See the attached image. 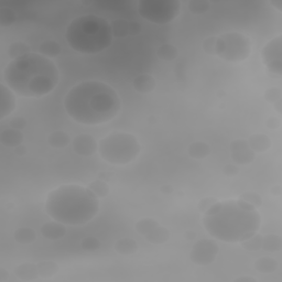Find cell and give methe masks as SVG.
<instances>
[{
	"label": "cell",
	"mask_w": 282,
	"mask_h": 282,
	"mask_svg": "<svg viewBox=\"0 0 282 282\" xmlns=\"http://www.w3.org/2000/svg\"><path fill=\"white\" fill-rule=\"evenodd\" d=\"M64 108L73 120L95 126L114 119L120 111L122 102L110 85L99 80H85L68 91Z\"/></svg>",
	"instance_id": "6da1fadb"
},
{
	"label": "cell",
	"mask_w": 282,
	"mask_h": 282,
	"mask_svg": "<svg viewBox=\"0 0 282 282\" xmlns=\"http://www.w3.org/2000/svg\"><path fill=\"white\" fill-rule=\"evenodd\" d=\"M260 224L257 209L239 198L218 200L203 217V226L209 235L224 243L246 240L258 231Z\"/></svg>",
	"instance_id": "7a4b0ae2"
},
{
	"label": "cell",
	"mask_w": 282,
	"mask_h": 282,
	"mask_svg": "<svg viewBox=\"0 0 282 282\" xmlns=\"http://www.w3.org/2000/svg\"><path fill=\"white\" fill-rule=\"evenodd\" d=\"M6 85L22 97H42L59 83V70L53 62L40 53H29L12 60L4 73Z\"/></svg>",
	"instance_id": "3957f363"
},
{
	"label": "cell",
	"mask_w": 282,
	"mask_h": 282,
	"mask_svg": "<svg viewBox=\"0 0 282 282\" xmlns=\"http://www.w3.org/2000/svg\"><path fill=\"white\" fill-rule=\"evenodd\" d=\"M45 210L53 221L78 226L91 222L98 214L99 202L89 187L66 184L48 194Z\"/></svg>",
	"instance_id": "277c9868"
},
{
	"label": "cell",
	"mask_w": 282,
	"mask_h": 282,
	"mask_svg": "<svg viewBox=\"0 0 282 282\" xmlns=\"http://www.w3.org/2000/svg\"><path fill=\"white\" fill-rule=\"evenodd\" d=\"M110 23L96 15H83L68 24L65 39L74 51L97 54L110 47L112 42Z\"/></svg>",
	"instance_id": "5b68a950"
},
{
	"label": "cell",
	"mask_w": 282,
	"mask_h": 282,
	"mask_svg": "<svg viewBox=\"0 0 282 282\" xmlns=\"http://www.w3.org/2000/svg\"><path fill=\"white\" fill-rule=\"evenodd\" d=\"M141 152L137 138L128 133H112L98 142V153L110 165L125 166L134 162Z\"/></svg>",
	"instance_id": "8992f818"
},
{
	"label": "cell",
	"mask_w": 282,
	"mask_h": 282,
	"mask_svg": "<svg viewBox=\"0 0 282 282\" xmlns=\"http://www.w3.org/2000/svg\"><path fill=\"white\" fill-rule=\"evenodd\" d=\"M180 0H140L138 12L145 20L154 24H168L180 14Z\"/></svg>",
	"instance_id": "52a82bcc"
},
{
	"label": "cell",
	"mask_w": 282,
	"mask_h": 282,
	"mask_svg": "<svg viewBox=\"0 0 282 282\" xmlns=\"http://www.w3.org/2000/svg\"><path fill=\"white\" fill-rule=\"evenodd\" d=\"M252 52L249 37L239 32H229L217 36L216 55L227 62H241Z\"/></svg>",
	"instance_id": "ba28073f"
},
{
	"label": "cell",
	"mask_w": 282,
	"mask_h": 282,
	"mask_svg": "<svg viewBox=\"0 0 282 282\" xmlns=\"http://www.w3.org/2000/svg\"><path fill=\"white\" fill-rule=\"evenodd\" d=\"M261 58L268 72L273 76L282 75V36L279 35L269 41L261 51Z\"/></svg>",
	"instance_id": "9c48e42d"
},
{
	"label": "cell",
	"mask_w": 282,
	"mask_h": 282,
	"mask_svg": "<svg viewBox=\"0 0 282 282\" xmlns=\"http://www.w3.org/2000/svg\"><path fill=\"white\" fill-rule=\"evenodd\" d=\"M219 253L218 244L209 238L197 240L190 253V259L197 266H209L215 261Z\"/></svg>",
	"instance_id": "30bf717a"
},
{
	"label": "cell",
	"mask_w": 282,
	"mask_h": 282,
	"mask_svg": "<svg viewBox=\"0 0 282 282\" xmlns=\"http://www.w3.org/2000/svg\"><path fill=\"white\" fill-rule=\"evenodd\" d=\"M230 158L237 166H245L254 162L256 153L249 147L247 140L237 139L230 143Z\"/></svg>",
	"instance_id": "8fae6325"
},
{
	"label": "cell",
	"mask_w": 282,
	"mask_h": 282,
	"mask_svg": "<svg viewBox=\"0 0 282 282\" xmlns=\"http://www.w3.org/2000/svg\"><path fill=\"white\" fill-rule=\"evenodd\" d=\"M73 149L75 153L84 158L95 154L98 150V143L91 135H78L73 140Z\"/></svg>",
	"instance_id": "7c38bea8"
},
{
	"label": "cell",
	"mask_w": 282,
	"mask_h": 282,
	"mask_svg": "<svg viewBox=\"0 0 282 282\" xmlns=\"http://www.w3.org/2000/svg\"><path fill=\"white\" fill-rule=\"evenodd\" d=\"M16 108V95L7 85L0 84V119H5Z\"/></svg>",
	"instance_id": "4fadbf2b"
},
{
	"label": "cell",
	"mask_w": 282,
	"mask_h": 282,
	"mask_svg": "<svg viewBox=\"0 0 282 282\" xmlns=\"http://www.w3.org/2000/svg\"><path fill=\"white\" fill-rule=\"evenodd\" d=\"M41 235L49 240H59L66 235V227L60 222H49L41 227Z\"/></svg>",
	"instance_id": "5bb4252c"
},
{
	"label": "cell",
	"mask_w": 282,
	"mask_h": 282,
	"mask_svg": "<svg viewBox=\"0 0 282 282\" xmlns=\"http://www.w3.org/2000/svg\"><path fill=\"white\" fill-rule=\"evenodd\" d=\"M24 139V136L21 133V130H17L14 128L4 129L0 134V143L4 147L7 148H16L18 146L22 145Z\"/></svg>",
	"instance_id": "9a60e30c"
},
{
	"label": "cell",
	"mask_w": 282,
	"mask_h": 282,
	"mask_svg": "<svg viewBox=\"0 0 282 282\" xmlns=\"http://www.w3.org/2000/svg\"><path fill=\"white\" fill-rule=\"evenodd\" d=\"M156 86L155 78L150 74H140L133 79L134 90L140 94H149Z\"/></svg>",
	"instance_id": "2e32d148"
},
{
	"label": "cell",
	"mask_w": 282,
	"mask_h": 282,
	"mask_svg": "<svg viewBox=\"0 0 282 282\" xmlns=\"http://www.w3.org/2000/svg\"><path fill=\"white\" fill-rule=\"evenodd\" d=\"M15 275L20 279L21 281H34L40 277L39 271H37V267L31 262H26V264H21L15 268Z\"/></svg>",
	"instance_id": "e0dca14e"
},
{
	"label": "cell",
	"mask_w": 282,
	"mask_h": 282,
	"mask_svg": "<svg viewBox=\"0 0 282 282\" xmlns=\"http://www.w3.org/2000/svg\"><path fill=\"white\" fill-rule=\"evenodd\" d=\"M247 142L255 153L266 152L271 147V139L264 134H256L250 136Z\"/></svg>",
	"instance_id": "ac0fdd59"
},
{
	"label": "cell",
	"mask_w": 282,
	"mask_h": 282,
	"mask_svg": "<svg viewBox=\"0 0 282 282\" xmlns=\"http://www.w3.org/2000/svg\"><path fill=\"white\" fill-rule=\"evenodd\" d=\"M170 236L171 235L169 229L159 225L158 227H155L148 235H146L145 238L148 243L153 244V245H162V244H165L170 239Z\"/></svg>",
	"instance_id": "d6986e66"
},
{
	"label": "cell",
	"mask_w": 282,
	"mask_h": 282,
	"mask_svg": "<svg viewBox=\"0 0 282 282\" xmlns=\"http://www.w3.org/2000/svg\"><path fill=\"white\" fill-rule=\"evenodd\" d=\"M187 152L193 159H205L211 154V147L204 141H194L187 148Z\"/></svg>",
	"instance_id": "ffe728a7"
},
{
	"label": "cell",
	"mask_w": 282,
	"mask_h": 282,
	"mask_svg": "<svg viewBox=\"0 0 282 282\" xmlns=\"http://www.w3.org/2000/svg\"><path fill=\"white\" fill-rule=\"evenodd\" d=\"M48 143L54 149H63L71 143V137L64 131H53L48 137Z\"/></svg>",
	"instance_id": "44dd1931"
},
{
	"label": "cell",
	"mask_w": 282,
	"mask_h": 282,
	"mask_svg": "<svg viewBox=\"0 0 282 282\" xmlns=\"http://www.w3.org/2000/svg\"><path fill=\"white\" fill-rule=\"evenodd\" d=\"M278 267V261L274 258H271V257H261V258L257 259L255 262L256 270L264 274L273 273L277 270Z\"/></svg>",
	"instance_id": "7402d4cb"
},
{
	"label": "cell",
	"mask_w": 282,
	"mask_h": 282,
	"mask_svg": "<svg viewBox=\"0 0 282 282\" xmlns=\"http://www.w3.org/2000/svg\"><path fill=\"white\" fill-rule=\"evenodd\" d=\"M62 52V48L59 42L54 40H47L42 42L39 47V53L48 59H53L59 56Z\"/></svg>",
	"instance_id": "603a6c76"
},
{
	"label": "cell",
	"mask_w": 282,
	"mask_h": 282,
	"mask_svg": "<svg viewBox=\"0 0 282 282\" xmlns=\"http://www.w3.org/2000/svg\"><path fill=\"white\" fill-rule=\"evenodd\" d=\"M115 250L123 256L133 255L138 250V244L131 238H122L115 243Z\"/></svg>",
	"instance_id": "cb8c5ba5"
},
{
	"label": "cell",
	"mask_w": 282,
	"mask_h": 282,
	"mask_svg": "<svg viewBox=\"0 0 282 282\" xmlns=\"http://www.w3.org/2000/svg\"><path fill=\"white\" fill-rule=\"evenodd\" d=\"M36 267H37V271H39V275L43 279H49L54 277V275L60 270L59 265L51 260H45V261L37 262Z\"/></svg>",
	"instance_id": "d4e9b609"
},
{
	"label": "cell",
	"mask_w": 282,
	"mask_h": 282,
	"mask_svg": "<svg viewBox=\"0 0 282 282\" xmlns=\"http://www.w3.org/2000/svg\"><path fill=\"white\" fill-rule=\"evenodd\" d=\"M31 53V48L27 43H24L22 41H17L11 43L7 50V54L11 60H16L21 58L23 55H27Z\"/></svg>",
	"instance_id": "484cf974"
},
{
	"label": "cell",
	"mask_w": 282,
	"mask_h": 282,
	"mask_svg": "<svg viewBox=\"0 0 282 282\" xmlns=\"http://www.w3.org/2000/svg\"><path fill=\"white\" fill-rule=\"evenodd\" d=\"M15 240L22 245H28V244L33 243L36 239L35 231L30 227H20L16 229L14 233Z\"/></svg>",
	"instance_id": "4316f807"
},
{
	"label": "cell",
	"mask_w": 282,
	"mask_h": 282,
	"mask_svg": "<svg viewBox=\"0 0 282 282\" xmlns=\"http://www.w3.org/2000/svg\"><path fill=\"white\" fill-rule=\"evenodd\" d=\"M282 248V239L279 235L269 234L262 237V249L269 253L280 252Z\"/></svg>",
	"instance_id": "83f0119b"
},
{
	"label": "cell",
	"mask_w": 282,
	"mask_h": 282,
	"mask_svg": "<svg viewBox=\"0 0 282 282\" xmlns=\"http://www.w3.org/2000/svg\"><path fill=\"white\" fill-rule=\"evenodd\" d=\"M159 225L160 224L158 221H156V219L151 218V217H145V218L139 219V221L136 223L135 228L138 234L145 237L146 235H148L150 233V231L153 230L155 227H158Z\"/></svg>",
	"instance_id": "f1b7e54d"
},
{
	"label": "cell",
	"mask_w": 282,
	"mask_h": 282,
	"mask_svg": "<svg viewBox=\"0 0 282 282\" xmlns=\"http://www.w3.org/2000/svg\"><path fill=\"white\" fill-rule=\"evenodd\" d=\"M112 36L118 37V39H123L129 35V22L125 19H115L114 21L110 23Z\"/></svg>",
	"instance_id": "f546056e"
},
{
	"label": "cell",
	"mask_w": 282,
	"mask_h": 282,
	"mask_svg": "<svg viewBox=\"0 0 282 282\" xmlns=\"http://www.w3.org/2000/svg\"><path fill=\"white\" fill-rule=\"evenodd\" d=\"M156 54H158L159 59H161L162 61L171 62L178 58L179 51H178L177 47L170 45V43H165V45L159 47L158 51H156Z\"/></svg>",
	"instance_id": "4dcf8cb0"
},
{
	"label": "cell",
	"mask_w": 282,
	"mask_h": 282,
	"mask_svg": "<svg viewBox=\"0 0 282 282\" xmlns=\"http://www.w3.org/2000/svg\"><path fill=\"white\" fill-rule=\"evenodd\" d=\"M89 190L94 194V195L97 196L98 198L106 197L109 194V185L105 182L103 180H95L93 181L89 184Z\"/></svg>",
	"instance_id": "1f68e13d"
},
{
	"label": "cell",
	"mask_w": 282,
	"mask_h": 282,
	"mask_svg": "<svg viewBox=\"0 0 282 282\" xmlns=\"http://www.w3.org/2000/svg\"><path fill=\"white\" fill-rule=\"evenodd\" d=\"M241 247L247 252H258L262 249V236L260 234H255L252 237L247 238L246 240L239 243Z\"/></svg>",
	"instance_id": "d6a6232c"
},
{
	"label": "cell",
	"mask_w": 282,
	"mask_h": 282,
	"mask_svg": "<svg viewBox=\"0 0 282 282\" xmlns=\"http://www.w3.org/2000/svg\"><path fill=\"white\" fill-rule=\"evenodd\" d=\"M17 20L16 11L9 7H3L0 9V26L10 27Z\"/></svg>",
	"instance_id": "836d02e7"
},
{
	"label": "cell",
	"mask_w": 282,
	"mask_h": 282,
	"mask_svg": "<svg viewBox=\"0 0 282 282\" xmlns=\"http://www.w3.org/2000/svg\"><path fill=\"white\" fill-rule=\"evenodd\" d=\"M211 4L208 0H191L187 4V8L193 15H203L210 10Z\"/></svg>",
	"instance_id": "e575fe53"
},
{
	"label": "cell",
	"mask_w": 282,
	"mask_h": 282,
	"mask_svg": "<svg viewBox=\"0 0 282 282\" xmlns=\"http://www.w3.org/2000/svg\"><path fill=\"white\" fill-rule=\"evenodd\" d=\"M238 198L244 200V202L250 204L252 206H254L255 209H259L260 206L262 205V198H261V196L259 195L258 193H255V192L243 193L241 195L238 197Z\"/></svg>",
	"instance_id": "d590c367"
},
{
	"label": "cell",
	"mask_w": 282,
	"mask_h": 282,
	"mask_svg": "<svg viewBox=\"0 0 282 282\" xmlns=\"http://www.w3.org/2000/svg\"><path fill=\"white\" fill-rule=\"evenodd\" d=\"M100 246H102V243L95 237H85L80 241V248L85 252H95V250L100 248Z\"/></svg>",
	"instance_id": "8d00e7d4"
},
{
	"label": "cell",
	"mask_w": 282,
	"mask_h": 282,
	"mask_svg": "<svg viewBox=\"0 0 282 282\" xmlns=\"http://www.w3.org/2000/svg\"><path fill=\"white\" fill-rule=\"evenodd\" d=\"M265 99L270 104L277 103L278 100L282 99V91L279 89V87H271V89H268L265 92Z\"/></svg>",
	"instance_id": "74e56055"
},
{
	"label": "cell",
	"mask_w": 282,
	"mask_h": 282,
	"mask_svg": "<svg viewBox=\"0 0 282 282\" xmlns=\"http://www.w3.org/2000/svg\"><path fill=\"white\" fill-rule=\"evenodd\" d=\"M216 46H217V36H209L208 39L203 41V50L205 53L210 55H216Z\"/></svg>",
	"instance_id": "f35d334b"
},
{
	"label": "cell",
	"mask_w": 282,
	"mask_h": 282,
	"mask_svg": "<svg viewBox=\"0 0 282 282\" xmlns=\"http://www.w3.org/2000/svg\"><path fill=\"white\" fill-rule=\"evenodd\" d=\"M216 202H218V199L216 197H205L199 200L198 210L204 214V213L208 212Z\"/></svg>",
	"instance_id": "ab89813d"
},
{
	"label": "cell",
	"mask_w": 282,
	"mask_h": 282,
	"mask_svg": "<svg viewBox=\"0 0 282 282\" xmlns=\"http://www.w3.org/2000/svg\"><path fill=\"white\" fill-rule=\"evenodd\" d=\"M9 126H10V128H14L17 130H22L27 126V120L23 117H16L14 119H11L9 123Z\"/></svg>",
	"instance_id": "60d3db41"
},
{
	"label": "cell",
	"mask_w": 282,
	"mask_h": 282,
	"mask_svg": "<svg viewBox=\"0 0 282 282\" xmlns=\"http://www.w3.org/2000/svg\"><path fill=\"white\" fill-rule=\"evenodd\" d=\"M223 173L226 175V177H235V175L239 173V168L235 164L226 165L223 168Z\"/></svg>",
	"instance_id": "b9f144b4"
},
{
	"label": "cell",
	"mask_w": 282,
	"mask_h": 282,
	"mask_svg": "<svg viewBox=\"0 0 282 282\" xmlns=\"http://www.w3.org/2000/svg\"><path fill=\"white\" fill-rule=\"evenodd\" d=\"M124 2H110V3H99L97 4V6H100L103 8H109L110 10H120V8L123 6H125Z\"/></svg>",
	"instance_id": "7bdbcfd3"
},
{
	"label": "cell",
	"mask_w": 282,
	"mask_h": 282,
	"mask_svg": "<svg viewBox=\"0 0 282 282\" xmlns=\"http://www.w3.org/2000/svg\"><path fill=\"white\" fill-rule=\"evenodd\" d=\"M266 125H267L268 128L274 130V129H278L281 126V120H280V118H278V117H270V118L267 119Z\"/></svg>",
	"instance_id": "ee69618b"
},
{
	"label": "cell",
	"mask_w": 282,
	"mask_h": 282,
	"mask_svg": "<svg viewBox=\"0 0 282 282\" xmlns=\"http://www.w3.org/2000/svg\"><path fill=\"white\" fill-rule=\"evenodd\" d=\"M141 33V26L139 22L133 21L129 22V34L131 35H138Z\"/></svg>",
	"instance_id": "f6af8a7d"
},
{
	"label": "cell",
	"mask_w": 282,
	"mask_h": 282,
	"mask_svg": "<svg viewBox=\"0 0 282 282\" xmlns=\"http://www.w3.org/2000/svg\"><path fill=\"white\" fill-rule=\"evenodd\" d=\"M15 153L18 156H24L27 154V148L24 147L23 145H20L15 148Z\"/></svg>",
	"instance_id": "bcb514c9"
},
{
	"label": "cell",
	"mask_w": 282,
	"mask_h": 282,
	"mask_svg": "<svg viewBox=\"0 0 282 282\" xmlns=\"http://www.w3.org/2000/svg\"><path fill=\"white\" fill-rule=\"evenodd\" d=\"M9 279V272L5 268H0V282H6Z\"/></svg>",
	"instance_id": "7dc6e473"
},
{
	"label": "cell",
	"mask_w": 282,
	"mask_h": 282,
	"mask_svg": "<svg viewBox=\"0 0 282 282\" xmlns=\"http://www.w3.org/2000/svg\"><path fill=\"white\" fill-rule=\"evenodd\" d=\"M160 192L162 194H171L173 192V187L171 185H162L160 187Z\"/></svg>",
	"instance_id": "c3c4849f"
},
{
	"label": "cell",
	"mask_w": 282,
	"mask_h": 282,
	"mask_svg": "<svg viewBox=\"0 0 282 282\" xmlns=\"http://www.w3.org/2000/svg\"><path fill=\"white\" fill-rule=\"evenodd\" d=\"M281 193H282L281 185H274V186L272 187V189H271V194H272V195L280 196V195H281Z\"/></svg>",
	"instance_id": "681fc988"
},
{
	"label": "cell",
	"mask_w": 282,
	"mask_h": 282,
	"mask_svg": "<svg viewBox=\"0 0 282 282\" xmlns=\"http://www.w3.org/2000/svg\"><path fill=\"white\" fill-rule=\"evenodd\" d=\"M236 282H257V280L253 277H239V278H237L235 279Z\"/></svg>",
	"instance_id": "f907efd6"
},
{
	"label": "cell",
	"mask_w": 282,
	"mask_h": 282,
	"mask_svg": "<svg viewBox=\"0 0 282 282\" xmlns=\"http://www.w3.org/2000/svg\"><path fill=\"white\" fill-rule=\"evenodd\" d=\"M270 4L278 11H282V0H273V2H270Z\"/></svg>",
	"instance_id": "816d5d0a"
},
{
	"label": "cell",
	"mask_w": 282,
	"mask_h": 282,
	"mask_svg": "<svg viewBox=\"0 0 282 282\" xmlns=\"http://www.w3.org/2000/svg\"><path fill=\"white\" fill-rule=\"evenodd\" d=\"M273 108L275 109V111L278 112V114H282V99L278 100L277 103L273 104Z\"/></svg>",
	"instance_id": "f5cc1de1"
},
{
	"label": "cell",
	"mask_w": 282,
	"mask_h": 282,
	"mask_svg": "<svg viewBox=\"0 0 282 282\" xmlns=\"http://www.w3.org/2000/svg\"><path fill=\"white\" fill-rule=\"evenodd\" d=\"M195 237H196V234L193 233V231H186V233H185V238L187 240H192Z\"/></svg>",
	"instance_id": "db71d44e"
}]
</instances>
